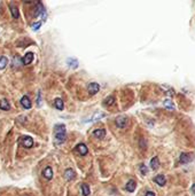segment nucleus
Here are the masks:
<instances>
[{"mask_svg": "<svg viewBox=\"0 0 195 196\" xmlns=\"http://www.w3.org/2000/svg\"><path fill=\"white\" fill-rule=\"evenodd\" d=\"M55 141L56 143H62L65 141V126L63 124H58L55 126Z\"/></svg>", "mask_w": 195, "mask_h": 196, "instance_id": "f257e3e1", "label": "nucleus"}, {"mask_svg": "<svg viewBox=\"0 0 195 196\" xmlns=\"http://www.w3.org/2000/svg\"><path fill=\"white\" fill-rule=\"evenodd\" d=\"M127 117L126 116H118L116 118V120H115V123H116V126L117 127H119V129H124L126 125H127Z\"/></svg>", "mask_w": 195, "mask_h": 196, "instance_id": "f03ea898", "label": "nucleus"}, {"mask_svg": "<svg viewBox=\"0 0 195 196\" xmlns=\"http://www.w3.org/2000/svg\"><path fill=\"white\" fill-rule=\"evenodd\" d=\"M87 91H88L90 94L94 95V94H97L98 92L100 91V85L98 83H90L88 86H87Z\"/></svg>", "mask_w": 195, "mask_h": 196, "instance_id": "7ed1b4c3", "label": "nucleus"}, {"mask_svg": "<svg viewBox=\"0 0 195 196\" xmlns=\"http://www.w3.org/2000/svg\"><path fill=\"white\" fill-rule=\"evenodd\" d=\"M21 145L25 148H31L33 146V139L31 137H22Z\"/></svg>", "mask_w": 195, "mask_h": 196, "instance_id": "20e7f679", "label": "nucleus"}, {"mask_svg": "<svg viewBox=\"0 0 195 196\" xmlns=\"http://www.w3.org/2000/svg\"><path fill=\"white\" fill-rule=\"evenodd\" d=\"M76 152H77V153H79V155H81V156H85V155L88 153V149H87L86 145H84V143H79L77 147H76Z\"/></svg>", "mask_w": 195, "mask_h": 196, "instance_id": "39448f33", "label": "nucleus"}, {"mask_svg": "<svg viewBox=\"0 0 195 196\" xmlns=\"http://www.w3.org/2000/svg\"><path fill=\"white\" fill-rule=\"evenodd\" d=\"M42 176H44L45 179L51 180V179L53 178V170H52V168H51V166L45 168V169H44V171H42Z\"/></svg>", "mask_w": 195, "mask_h": 196, "instance_id": "423d86ee", "label": "nucleus"}, {"mask_svg": "<svg viewBox=\"0 0 195 196\" xmlns=\"http://www.w3.org/2000/svg\"><path fill=\"white\" fill-rule=\"evenodd\" d=\"M154 181L158 186H164L166 183V178H165L164 174H158V176H156L154 178Z\"/></svg>", "mask_w": 195, "mask_h": 196, "instance_id": "0eeeda50", "label": "nucleus"}, {"mask_svg": "<svg viewBox=\"0 0 195 196\" xmlns=\"http://www.w3.org/2000/svg\"><path fill=\"white\" fill-rule=\"evenodd\" d=\"M32 60H33V53L29 52V53H26V54L24 55V58L22 59V63H23L24 65H28V64H30V63L32 62Z\"/></svg>", "mask_w": 195, "mask_h": 196, "instance_id": "6e6552de", "label": "nucleus"}, {"mask_svg": "<svg viewBox=\"0 0 195 196\" xmlns=\"http://www.w3.org/2000/svg\"><path fill=\"white\" fill-rule=\"evenodd\" d=\"M191 159H192V157H191L189 154H187V153H181V154H180V157H179V162H180L181 164H186V163H188Z\"/></svg>", "mask_w": 195, "mask_h": 196, "instance_id": "1a4fd4ad", "label": "nucleus"}, {"mask_svg": "<svg viewBox=\"0 0 195 196\" xmlns=\"http://www.w3.org/2000/svg\"><path fill=\"white\" fill-rule=\"evenodd\" d=\"M75 171L72 170V169H67L65 170V172H64V178H65V180H68V181H71L72 179H75Z\"/></svg>", "mask_w": 195, "mask_h": 196, "instance_id": "9d476101", "label": "nucleus"}, {"mask_svg": "<svg viewBox=\"0 0 195 196\" xmlns=\"http://www.w3.org/2000/svg\"><path fill=\"white\" fill-rule=\"evenodd\" d=\"M21 104H22L25 109H30V108H31V101H30L29 97L24 95L23 98L21 99Z\"/></svg>", "mask_w": 195, "mask_h": 196, "instance_id": "9b49d317", "label": "nucleus"}, {"mask_svg": "<svg viewBox=\"0 0 195 196\" xmlns=\"http://www.w3.org/2000/svg\"><path fill=\"white\" fill-rule=\"evenodd\" d=\"M136 187V181H134V180H130V181H127V183H126V186H125L126 190H127V192H130V193L134 192Z\"/></svg>", "mask_w": 195, "mask_h": 196, "instance_id": "f8f14e48", "label": "nucleus"}, {"mask_svg": "<svg viewBox=\"0 0 195 196\" xmlns=\"http://www.w3.org/2000/svg\"><path fill=\"white\" fill-rule=\"evenodd\" d=\"M93 136L98 139H103V138L106 137V131L103 130V129H99V130H95V131H93Z\"/></svg>", "mask_w": 195, "mask_h": 196, "instance_id": "ddd939ff", "label": "nucleus"}, {"mask_svg": "<svg viewBox=\"0 0 195 196\" xmlns=\"http://www.w3.org/2000/svg\"><path fill=\"white\" fill-rule=\"evenodd\" d=\"M67 63L69 64V67L70 68H72V69H77L78 68V60L77 59H74V58H69V59L67 60Z\"/></svg>", "mask_w": 195, "mask_h": 196, "instance_id": "4468645a", "label": "nucleus"}, {"mask_svg": "<svg viewBox=\"0 0 195 196\" xmlns=\"http://www.w3.org/2000/svg\"><path fill=\"white\" fill-rule=\"evenodd\" d=\"M0 108H1V110H9L10 103L6 99H2V100H0Z\"/></svg>", "mask_w": 195, "mask_h": 196, "instance_id": "2eb2a0df", "label": "nucleus"}, {"mask_svg": "<svg viewBox=\"0 0 195 196\" xmlns=\"http://www.w3.org/2000/svg\"><path fill=\"white\" fill-rule=\"evenodd\" d=\"M150 168L152 170H157L159 168V161L157 157H153L152 161H150Z\"/></svg>", "mask_w": 195, "mask_h": 196, "instance_id": "dca6fc26", "label": "nucleus"}, {"mask_svg": "<svg viewBox=\"0 0 195 196\" xmlns=\"http://www.w3.org/2000/svg\"><path fill=\"white\" fill-rule=\"evenodd\" d=\"M10 13L13 15L14 19H19L20 17V12H19V8L14 5H10Z\"/></svg>", "mask_w": 195, "mask_h": 196, "instance_id": "f3484780", "label": "nucleus"}, {"mask_svg": "<svg viewBox=\"0 0 195 196\" xmlns=\"http://www.w3.org/2000/svg\"><path fill=\"white\" fill-rule=\"evenodd\" d=\"M163 104H164V107H165L168 110H175V104H173V102H172L170 99H166Z\"/></svg>", "mask_w": 195, "mask_h": 196, "instance_id": "a211bd4d", "label": "nucleus"}, {"mask_svg": "<svg viewBox=\"0 0 195 196\" xmlns=\"http://www.w3.org/2000/svg\"><path fill=\"white\" fill-rule=\"evenodd\" d=\"M81 193H83V196H88L90 195V193H91V190H90V187H88V185L87 183H81Z\"/></svg>", "mask_w": 195, "mask_h": 196, "instance_id": "6ab92c4d", "label": "nucleus"}, {"mask_svg": "<svg viewBox=\"0 0 195 196\" xmlns=\"http://www.w3.org/2000/svg\"><path fill=\"white\" fill-rule=\"evenodd\" d=\"M54 106H55V108L58 110H63V108H64V103H63V101L61 99H55L54 100Z\"/></svg>", "mask_w": 195, "mask_h": 196, "instance_id": "aec40b11", "label": "nucleus"}, {"mask_svg": "<svg viewBox=\"0 0 195 196\" xmlns=\"http://www.w3.org/2000/svg\"><path fill=\"white\" fill-rule=\"evenodd\" d=\"M8 64V59L6 56H1L0 58V70H3Z\"/></svg>", "mask_w": 195, "mask_h": 196, "instance_id": "412c9836", "label": "nucleus"}, {"mask_svg": "<svg viewBox=\"0 0 195 196\" xmlns=\"http://www.w3.org/2000/svg\"><path fill=\"white\" fill-rule=\"evenodd\" d=\"M114 103H115V98L111 97V95L108 97V98L103 101V104H104L106 107H109V106H111V104H114Z\"/></svg>", "mask_w": 195, "mask_h": 196, "instance_id": "4be33fe9", "label": "nucleus"}, {"mask_svg": "<svg viewBox=\"0 0 195 196\" xmlns=\"http://www.w3.org/2000/svg\"><path fill=\"white\" fill-rule=\"evenodd\" d=\"M140 172H141V174H143V176H145V174H147L148 169L146 168V165H143V164H142V165H140Z\"/></svg>", "mask_w": 195, "mask_h": 196, "instance_id": "5701e85b", "label": "nucleus"}, {"mask_svg": "<svg viewBox=\"0 0 195 196\" xmlns=\"http://www.w3.org/2000/svg\"><path fill=\"white\" fill-rule=\"evenodd\" d=\"M103 116H104V114H102V113H98V114H95V115L92 117V120H93V122H95V120H98L99 118H102Z\"/></svg>", "mask_w": 195, "mask_h": 196, "instance_id": "b1692460", "label": "nucleus"}, {"mask_svg": "<svg viewBox=\"0 0 195 196\" xmlns=\"http://www.w3.org/2000/svg\"><path fill=\"white\" fill-rule=\"evenodd\" d=\"M40 25H41V22H36V23H33V24L31 25V26H32V30H35V31L39 30Z\"/></svg>", "mask_w": 195, "mask_h": 196, "instance_id": "393cba45", "label": "nucleus"}, {"mask_svg": "<svg viewBox=\"0 0 195 196\" xmlns=\"http://www.w3.org/2000/svg\"><path fill=\"white\" fill-rule=\"evenodd\" d=\"M146 196H155V193H154V192H147V193H146Z\"/></svg>", "mask_w": 195, "mask_h": 196, "instance_id": "a878e982", "label": "nucleus"}, {"mask_svg": "<svg viewBox=\"0 0 195 196\" xmlns=\"http://www.w3.org/2000/svg\"><path fill=\"white\" fill-rule=\"evenodd\" d=\"M192 192L194 193V195H195V183L193 185V186H192Z\"/></svg>", "mask_w": 195, "mask_h": 196, "instance_id": "bb28decb", "label": "nucleus"}]
</instances>
